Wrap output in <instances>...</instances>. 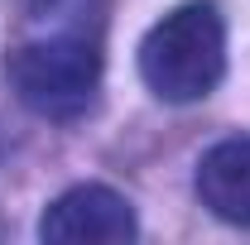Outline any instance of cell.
Here are the masks:
<instances>
[{
  "label": "cell",
  "mask_w": 250,
  "mask_h": 245,
  "mask_svg": "<svg viewBox=\"0 0 250 245\" xmlns=\"http://www.w3.org/2000/svg\"><path fill=\"white\" fill-rule=\"evenodd\" d=\"M226 77V20L212 0H183L140 39V82L168 101H207Z\"/></svg>",
  "instance_id": "cell-1"
},
{
  "label": "cell",
  "mask_w": 250,
  "mask_h": 245,
  "mask_svg": "<svg viewBox=\"0 0 250 245\" xmlns=\"http://www.w3.org/2000/svg\"><path fill=\"white\" fill-rule=\"evenodd\" d=\"M5 82L43 121L72 125L101 96V43L87 34H48L5 53Z\"/></svg>",
  "instance_id": "cell-2"
},
{
  "label": "cell",
  "mask_w": 250,
  "mask_h": 245,
  "mask_svg": "<svg viewBox=\"0 0 250 245\" xmlns=\"http://www.w3.org/2000/svg\"><path fill=\"white\" fill-rule=\"evenodd\" d=\"M39 236L43 241H62V245H92V241H135L140 221L135 207L125 202L116 187L106 183H77L58 192L43 216H39Z\"/></svg>",
  "instance_id": "cell-3"
},
{
  "label": "cell",
  "mask_w": 250,
  "mask_h": 245,
  "mask_svg": "<svg viewBox=\"0 0 250 245\" xmlns=\"http://www.w3.org/2000/svg\"><path fill=\"white\" fill-rule=\"evenodd\" d=\"M192 187H197V202L217 221L250 231V135H231L212 144L197 159Z\"/></svg>",
  "instance_id": "cell-4"
},
{
  "label": "cell",
  "mask_w": 250,
  "mask_h": 245,
  "mask_svg": "<svg viewBox=\"0 0 250 245\" xmlns=\"http://www.w3.org/2000/svg\"><path fill=\"white\" fill-rule=\"evenodd\" d=\"M34 5H53V0H34Z\"/></svg>",
  "instance_id": "cell-5"
}]
</instances>
